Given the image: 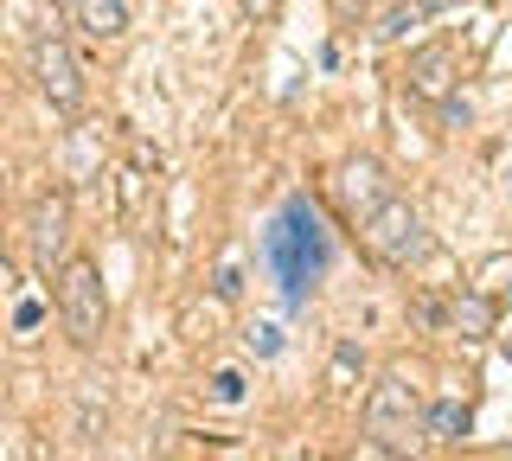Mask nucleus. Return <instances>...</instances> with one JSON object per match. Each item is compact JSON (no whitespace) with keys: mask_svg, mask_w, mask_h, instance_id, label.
Returning <instances> with one entry per match:
<instances>
[{"mask_svg":"<svg viewBox=\"0 0 512 461\" xmlns=\"http://www.w3.org/2000/svg\"><path fill=\"white\" fill-rule=\"evenodd\" d=\"M263 263L276 269L288 308H301V301L320 289V276H327V263H333V244H327L320 212H314L308 199H288V205H282V218H276V225H269V237H263Z\"/></svg>","mask_w":512,"mask_h":461,"instance_id":"nucleus-1","label":"nucleus"},{"mask_svg":"<svg viewBox=\"0 0 512 461\" xmlns=\"http://www.w3.org/2000/svg\"><path fill=\"white\" fill-rule=\"evenodd\" d=\"M52 308H58L64 333H71V346H77V353H90V346L103 340V327H109L103 269H96L90 257H64V263L52 269Z\"/></svg>","mask_w":512,"mask_h":461,"instance_id":"nucleus-2","label":"nucleus"},{"mask_svg":"<svg viewBox=\"0 0 512 461\" xmlns=\"http://www.w3.org/2000/svg\"><path fill=\"white\" fill-rule=\"evenodd\" d=\"M359 237H365V250H372L384 269H410V263H423V257H429V244H436V237H429V218L416 212L410 199H397V193L384 199L372 218H365Z\"/></svg>","mask_w":512,"mask_h":461,"instance_id":"nucleus-3","label":"nucleus"},{"mask_svg":"<svg viewBox=\"0 0 512 461\" xmlns=\"http://www.w3.org/2000/svg\"><path fill=\"white\" fill-rule=\"evenodd\" d=\"M365 436L378 442L384 455H404L416 436H423V397L404 372H384L372 397H365Z\"/></svg>","mask_w":512,"mask_h":461,"instance_id":"nucleus-4","label":"nucleus"},{"mask_svg":"<svg viewBox=\"0 0 512 461\" xmlns=\"http://www.w3.org/2000/svg\"><path fill=\"white\" fill-rule=\"evenodd\" d=\"M32 77H39V97L52 103L64 122L84 109V65H77L71 39H64L58 26H45V33L32 39Z\"/></svg>","mask_w":512,"mask_h":461,"instance_id":"nucleus-5","label":"nucleus"},{"mask_svg":"<svg viewBox=\"0 0 512 461\" xmlns=\"http://www.w3.org/2000/svg\"><path fill=\"white\" fill-rule=\"evenodd\" d=\"M333 199H340L346 225H365V218L391 199V180H384V167L372 154H359V161H340V173H333Z\"/></svg>","mask_w":512,"mask_h":461,"instance_id":"nucleus-6","label":"nucleus"},{"mask_svg":"<svg viewBox=\"0 0 512 461\" xmlns=\"http://www.w3.org/2000/svg\"><path fill=\"white\" fill-rule=\"evenodd\" d=\"M32 263L52 276V269L64 263V244H71V199L64 193H39L32 199Z\"/></svg>","mask_w":512,"mask_h":461,"instance_id":"nucleus-7","label":"nucleus"},{"mask_svg":"<svg viewBox=\"0 0 512 461\" xmlns=\"http://www.w3.org/2000/svg\"><path fill=\"white\" fill-rule=\"evenodd\" d=\"M404 84H410V97L442 103L448 90H455V52H448V45H423V52H410Z\"/></svg>","mask_w":512,"mask_h":461,"instance_id":"nucleus-8","label":"nucleus"},{"mask_svg":"<svg viewBox=\"0 0 512 461\" xmlns=\"http://www.w3.org/2000/svg\"><path fill=\"white\" fill-rule=\"evenodd\" d=\"M71 13L96 45H116L128 33V0H71Z\"/></svg>","mask_w":512,"mask_h":461,"instance_id":"nucleus-9","label":"nucleus"},{"mask_svg":"<svg viewBox=\"0 0 512 461\" xmlns=\"http://www.w3.org/2000/svg\"><path fill=\"white\" fill-rule=\"evenodd\" d=\"M468 429H474V410L461 404V397H442V404L423 410V436H429V442H461Z\"/></svg>","mask_w":512,"mask_h":461,"instance_id":"nucleus-10","label":"nucleus"},{"mask_svg":"<svg viewBox=\"0 0 512 461\" xmlns=\"http://www.w3.org/2000/svg\"><path fill=\"white\" fill-rule=\"evenodd\" d=\"M103 423H109V397H103L96 378H84V385H77V436L96 442V436H103Z\"/></svg>","mask_w":512,"mask_h":461,"instance_id":"nucleus-11","label":"nucleus"},{"mask_svg":"<svg viewBox=\"0 0 512 461\" xmlns=\"http://www.w3.org/2000/svg\"><path fill=\"white\" fill-rule=\"evenodd\" d=\"M455 327H461V340H487L493 333V301L487 295H455Z\"/></svg>","mask_w":512,"mask_h":461,"instance_id":"nucleus-12","label":"nucleus"},{"mask_svg":"<svg viewBox=\"0 0 512 461\" xmlns=\"http://www.w3.org/2000/svg\"><path fill=\"white\" fill-rule=\"evenodd\" d=\"M212 404H244V372H237V365H224V372H212Z\"/></svg>","mask_w":512,"mask_h":461,"instance_id":"nucleus-13","label":"nucleus"},{"mask_svg":"<svg viewBox=\"0 0 512 461\" xmlns=\"http://www.w3.org/2000/svg\"><path fill=\"white\" fill-rule=\"evenodd\" d=\"M410 26H423V7H391V13H384V26H378V39H404Z\"/></svg>","mask_w":512,"mask_h":461,"instance_id":"nucleus-14","label":"nucleus"},{"mask_svg":"<svg viewBox=\"0 0 512 461\" xmlns=\"http://www.w3.org/2000/svg\"><path fill=\"white\" fill-rule=\"evenodd\" d=\"M244 340H250V353H263V359H276V353H282V327H276V321H256Z\"/></svg>","mask_w":512,"mask_h":461,"instance_id":"nucleus-15","label":"nucleus"},{"mask_svg":"<svg viewBox=\"0 0 512 461\" xmlns=\"http://www.w3.org/2000/svg\"><path fill=\"white\" fill-rule=\"evenodd\" d=\"M237 295H244V269L224 263V269H218V301H237Z\"/></svg>","mask_w":512,"mask_h":461,"instance_id":"nucleus-16","label":"nucleus"},{"mask_svg":"<svg viewBox=\"0 0 512 461\" xmlns=\"http://www.w3.org/2000/svg\"><path fill=\"white\" fill-rule=\"evenodd\" d=\"M416 7H423V13H429V7H448V0H416Z\"/></svg>","mask_w":512,"mask_h":461,"instance_id":"nucleus-17","label":"nucleus"}]
</instances>
